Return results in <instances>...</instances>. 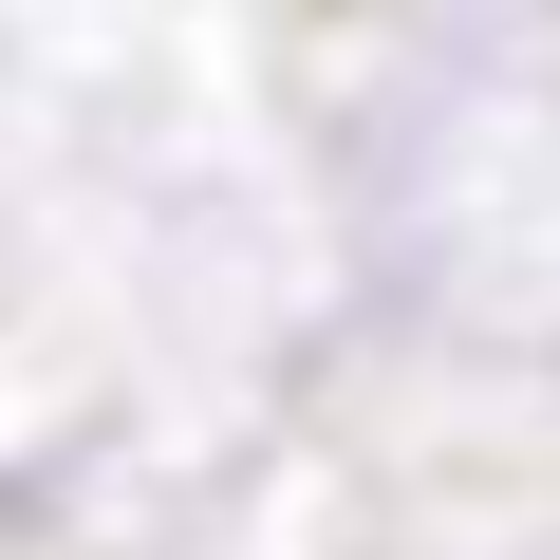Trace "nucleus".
<instances>
[]
</instances>
